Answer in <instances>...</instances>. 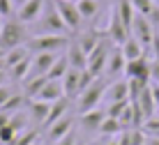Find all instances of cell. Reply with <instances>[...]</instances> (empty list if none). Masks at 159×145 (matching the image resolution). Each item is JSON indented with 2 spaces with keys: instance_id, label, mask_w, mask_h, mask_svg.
Here are the masks:
<instances>
[{
  "instance_id": "1",
  "label": "cell",
  "mask_w": 159,
  "mask_h": 145,
  "mask_svg": "<svg viewBox=\"0 0 159 145\" xmlns=\"http://www.w3.org/2000/svg\"><path fill=\"white\" fill-rule=\"evenodd\" d=\"M106 88H108V79L106 76H97V79L76 97V111H79V115L88 113V111H95L97 106H99V102L104 99V94H106Z\"/></svg>"
},
{
  "instance_id": "2",
  "label": "cell",
  "mask_w": 159,
  "mask_h": 145,
  "mask_svg": "<svg viewBox=\"0 0 159 145\" xmlns=\"http://www.w3.org/2000/svg\"><path fill=\"white\" fill-rule=\"evenodd\" d=\"M69 44L72 39L67 35H35L25 46L30 48V53H65Z\"/></svg>"
},
{
  "instance_id": "3",
  "label": "cell",
  "mask_w": 159,
  "mask_h": 145,
  "mask_svg": "<svg viewBox=\"0 0 159 145\" xmlns=\"http://www.w3.org/2000/svg\"><path fill=\"white\" fill-rule=\"evenodd\" d=\"M28 39H30L28 28H25V23H21L19 19L16 21H5L2 23V30H0V48H2V51L23 46V44H28Z\"/></svg>"
},
{
  "instance_id": "4",
  "label": "cell",
  "mask_w": 159,
  "mask_h": 145,
  "mask_svg": "<svg viewBox=\"0 0 159 145\" xmlns=\"http://www.w3.org/2000/svg\"><path fill=\"white\" fill-rule=\"evenodd\" d=\"M35 23H37V35H67L69 32L67 25H65V21L60 19L56 5H46L42 16Z\"/></svg>"
},
{
  "instance_id": "5",
  "label": "cell",
  "mask_w": 159,
  "mask_h": 145,
  "mask_svg": "<svg viewBox=\"0 0 159 145\" xmlns=\"http://www.w3.org/2000/svg\"><path fill=\"white\" fill-rule=\"evenodd\" d=\"M113 46H116V44L104 35L102 42L92 48V53L88 55V67H85L92 76H104V71H106V62H108V55H111Z\"/></svg>"
},
{
  "instance_id": "6",
  "label": "cell",
  "mask_w": 159,
  "mask_h": 145,
  "mask_svg": "<svg viewBox=\"0 0 159 145\" xmlns=\"http://www.w3.org/2000/svg\"><path fill=\"white\" fill-rule=\"evenodd\" d=\"M53 5H56L60 19L65 21L67 30H69V32H76V30H79L81 23H83V19H81V14H79L76 2H72V0H53Z\"/></svg>"
},
{
  "instance_id": "7",
  "label": "cell",
  "mask_w": 159,
  "mask_h": 145,
  "mask_svg": "<svg viewBox=\"0 0 159 145\" xmlns=\"http://www.w3.org/2000/svg\"><path fill=\"white\" fill-rule=\"evenodd\" d=\"M131 37H136L143 48H150L152 46V39H155V25L150 23V19L143 14H136L134 23H131Z\"/></svg>"
},
{
  "instance_id": "8",
  "label": "cell",
  "mask_w": 159,
  "mask_h": 145,
  "mask_svg": "<svg viewBox=\"0 0 159 145\" xmlns=\"http://www.w3.org/2000/svg\"><path fill=\"white\" fill-rule=\"evenodd\" d=\"M104 35L116 44V46H122V44L127 42V37L131 35V32L127 30V25L122 23V19H120V14H118L116 7H113V12H111V21H108V28H106Z\"/></svg>"
},
{
  "instance_id": "9",
  "label": "cell",
  "mask_w": 159,
  "mask_h": 145,
  "mask_svg": "<svg viewBox=\"0 0 159 145\" xmlns=\"http://www.w3.org/2000/svg\"><path fill=\"white\" fill-rule=\"evenodd\" d=\"M44 7H46V0H28L23 7L16 9V19H19L21 23L30 25V23H35V21L42 16Z\"/></svg>"
},
{
  "instance_id": "10",
  "label": "cell",
  "mask_w": 159,
  "mask_h": 145,
  "mask_svg": "<svg viewBox=\"0 0 159 145\" xmlns=\"http://www.w3.org/2000/svg\"><path fill=\"white\" fill-rule=\"evenodd\" d=\"M106 104H116V102H129V81L127 79H116L108 83L106 94H104Z\"/></svg>"
},
{
  "instance_id": "11",
  "label": "cell",
  "mask_w": 159,
  "mask_h": 145,
  "mask_svg": "<svg viewBox=\"0 0 159 145\" xmlns=\"http://www.w3.org/2000/svg\"><path fill=\"white\" fill-rule=\"evenodd\" d=\"M125 67H127V60H125V55H122V48L113 46L111 55H108V62H106V71H104V76L116 81V79H120V76L125 74Z\"/></svg>"
},
{
  "instance_id": "12",
  "label": "cell",
  "mask_w": 159,
  "mask_h": 145,
  "mask_svg": "<svg viewBox=\"0 0 159 145\" xmlns=\"http://www.w3.org/2000/svg\"><path fill=\"white\" fill-rule=\"evenodd\" d=\"M125 76L127 79H139V81H145L150 83V60L145 58H139V60H129L127 67H125Z\"/></svg>"
},
{
  "instance_id": "13",
  "label": "cell",
  "mask_w": 159,
  "mask_h": 145,
  "mask_svg": "<svg viewBox=\"0 0 159 145\" xmlns=\"http://www.w3.org/2000/svg\"><path fill=\"white\" fill-rule=\"evenodd\" d=\"M104 118H106V111L95 108V111H88V113H81L79 115V125H81V129L85 134H99V127H102Z\"/></svg>"
},
{
  "instance_id": "14",
  "label": "cell",
  "mask_w": 159,
  "mask_h": 145,
  "mask_svg": "<svg viewBox=\"0 0 159 145\" xmlns=\"http://www.w3.org/2000/svg\"><path fill=\"white\" fill-rule=\"evenodd\" d=\"M60 53H32V67H30V76H46L48 69L53 67ZM28 76V79H30Z\"/></svg>"
},
{
  "instance_id": "15",
  "label": "cell",
  "mask_w": 159,
  "mask_h": 145,
  "mask_svg": "<svg viewBox=\"0 0 159 145\" xmlns=\"http://www.w3.org/2000/svg\"><path fill=\"white\" fill-rule=\"evenodd\" d=\"M81 71L83 69H69L62 79V90H65V97H79L83 92V83H81Z\"/></svg>"
},
{
  "instance_id": "16",
  "label": "cell",
  "mask_w": 159,
  "mask_h": 145,
  "mask_svg": "<svg viewBox=\"0 0 159 145\" xmlns=\"http://www.w3.org/2000/svg\"><path fill=\"white\" fill-rule=\"evenodd\" d=\"M48 111H51V104L42 102V99H30L28 102V115L30 122H35L37 127H44V122L48 118Z\"/></svg>"
},
{
  "instance_id": "17",
  "label": "cell",
  "mask_w": 159,
  "mask_h": 145,
  "mask_svg": "<svg viewBox=\"0 0 159 145\" xmlns=\"http://www.w3.org/2000/svg\"><path fill=\"white\" fill-rule=\"evenodd\" d=\"M74 131V118L72 115H65L62 120H58L56 125H51L46 129V136H48V141H53V143H58L60 138H65L67 134H72Z\"/></svg>"
},
{
  "instance_id": "18",
  "label": "cell",
  "mask_w": 159,
  "mask_h": 145,
  "mask_svg": "<svg viewBox=\"0 0 159 145\" xmlns=\"http://www.w3.org/2000/svg\"><path fill=\"white\" fill-rule=\"evenodd\" d=\"M136 106L141 108V113H143V118L148 120V118H155L157 115V104H155V97H152V90H150V85L145 88L143 92L139 94L136 99H131Z\"/></svg>"
},
{
  "instance_id": "19",
  "label": "cell",
  "mask_w": 159,
  "mask_h": 145,
  "mask_svg": "<svg viewBox=\"0 0 159 145\" xmlns=\"http://www.w3.org/2000/svg\"><path fill=\"white\" fill-rule=\"evenodd\" d=\"M62 97H65V90H62V81H51V79H48L46 83H44L42 92L37 94L35 99H42V102H48V104H53V102H58V99H62Z\"/></svg>"
},
{
  "instance_id": "20",
  "label": "cell",
  "mask_w": 159,
  "mask_h": 145,
  "mask_svg": "<svg viewBox=\"0 0 159 145\" xmlns=\"http://www.w3.org/2000/svg\"><path fill=\"white\" fill-rule=\"evenodd\" d=\"M65 115H69V99H67V97H62V99H58V102H53V104H51L48 118H46V122H44L42 129H48V127L56 125L58 120H62Z\"/></svg>"
},
{
  "instance_id": "21",
  "label": "cell",
  "mask_w": 159,
  "mask_h": 145,
  "mask_svg": "<svg viewBox=\"0 0 159 145\" xmlns=\"http://www.w3.org/2000/svg\"><path fill=\"white\" fill-rule=\"evenodd\" d=\"M67 58H69V65H72V69H85L88 67V55H85V51L76 44V39L67 46Z\"/></svg>"
},
{
  "instance_id": "22",
  "label": "cell",
  "mask_w": 159,
  "mask_h": 145,
  "mask_svg": "<svg viewBox=\"0 0 159 145\" xmlns=\"http://www.w3.org/2000/svg\"><path fill=\"white\" fill-rule=\"evenodd\" d=\"M120 48H122V55H125V60H127V62H129V60H139V58H143V55H145L143 44L136 39V37H131V35L127 37V42H125Z\"/></svg>"
},
{
  "instance_id": "23",
  "label": "cell",
  "mask_w": 159,
  "mask_h": 145,
  "mask_svg": "<svg viewBox=\"0 0 159 145\" xmlns=\"http://www.w3.org/2000/svg\"><path fill=\"white\" fill-rule=\"evenodd\" d=\"M72 69V65H69V58H67V53H60L58 58H56V62H53V67L48 69V79L51 81H62L65 79V74Z\"/></svg>"
},
{
  "instance_id": "24",
  "label": "cell",
  "mask_w": 159,
  "mask_h": 145,
  "mask_svg": "<svg viewBox=\"0 0 159 145\" xmlns=\"http://www.w3.org/2000/svg\"><path fill=\"white\" fill-rule=\"evenodd\" d=\"M30 48L25 46H16V48H9V51H5V58H2V67L5 69H9V67H14L16 62H21V60H25V58H30Z\"/></svg>"
},
{
  "instance_id": "25",
  "label": "cell",
  "mask_w": 159,
  "mask_h": 145,
  "mask_svg": "<svg viewBox=\"0 0 159 145\" xmlns=\"http://www.w3.org/2000/svg\"><path fill=\"white\" fill-rule=\"evenodd\" d=\"M30 67H32V55L25 58V60H21V62H16L14 67H9V69H7L9 81H21V83H23L30 76Z\"/></svg>"
},
{
  "instance_id": "26",
  "label": "cell",
  "mask_w": 159,
  "mask_h": 145,
  "mask_svg": "<svg viewBox=\"0 0 159 145\" xmlns=\"http://www.w3.org/2000/svg\"><path fill=\"white\" fill-rule=\"evenodd\" d=\"M48 81V76H30V79H25L23 81V94H25V99H35L37 94L42 92V88H44V83Z\"/></svg>"
},
{
  "instance_id": "27",
  "label": "cell",
  "mask_w": 159,
  "mask_h": 145,
  "mask_svg": "<svg viewBox=\"0 0 159 145\" xmlns=\"http://www.w3.org/2000/svg\"><path fill=\"white\" fill-rule=\"evenodd\" d=\"M116 9H118L120 19H122V23L127 25V30L131 32V23H134V19H136V9H134V5H131V0H120L116 5Z\"/></svg>"
},
{
  "instance_id": "28",
  "label": "cell",
  "mask_w": 159,
  "mask_h": 145,
  "mask_svg": "<svg viewBox=\"0 0 159 145\" xmlns=\"http://www.w3.org/2000/svg\"><path fill=\"white\" fill-rule=\"evenodd\" d=\"M125 131V127L120 125V120H116V118H104V122H102V127H99V134L104 138H116V136H120V134Z\"/></svg>"
},
{
  "instance_id": "29",
  "label": "cell",
  "mask_w": 159,
  "mask_h": 145,
  "mask_svg": "<svg viewBox=\"0 0 159 145\" xmlns=\"http://www.w3.org/2000/svg\"><path fill=\"white\" fill-rule=\"evenodd\" d=\"M102 37H104V35H102ZM102 37H99V32L88 30V32H83L81 37H76V44H79V46L85 51V55H90V53H92V48H95L97 44L102 42Z\"/></svg>"
},
{
  "instance_id": "30",
  "label": "cell",
  "mask_w": 159,
  "mask_h": 145,
  "mask_svg": "<svg viewBox=\"0 0 159 145\" xmlns=\"http://www.w3.org/2000/svg\"><path fill=\"white\" fill-rule=\"evenodd\" d=\"M76 7H79V14L83 21L95 19V14L99 12V0H76Z\"/></svg>"
},
{
  "instance_id": "31",
  "label": "cell",
  "mask_w": 159,
  "mask_h": 145,
  "mask_svg": "<svg viewBox=\"0 0 159 145\" xmlns=\"http://www.w3.org/2000/svg\"><path fill=\"white\" fill-rule=\"evenodd\" d=\"M35 141H39V131L32 129V127H28V129H23V131L19 134V136L14 138V143H12V145H32Z\"/></svg>"
},
{
  "instance_id": "32",
  "label": "cell",
  "mask_w": 159,
  "mask_h": 145,
  "mask_svg": "<svg viewBox=\"0 0 159 145\" xmlns=\"http://www.w3.org/2000/svg\"><path fill=\"white\" fill-rule=\"evenodd\" d=\"M16 136H19V131H16L14 127L9 125V122L0 127V145H12Z\"/></svg>"
},
{
  "instance_id": "33",
  "label": "cell",
  "mask_w": 159,
  "mask_h": 145,
  "mask_svg": "<svg viewBox=\"0 0 159 145\" xmlns=\"http://www.w3.org/2000/svg\"><path fill=\"white\" fill-rule=\"evenodd\" d=\"M131 5H134L136 14H143V16H148L155 9V0H131Z\"/></svg>"
},
{
  "instance_id": "34",
  "label": "cell",
  "mask_w": 159,
  "mask_h": 145,
  "mask_svg": "<svg viewBox=\"0 0 159 145\" xmlns=\"http://www.w3.org/2000/svg\"><path fill=\"white\" fill-rule=\"evenodd\" d=\"M129 106V102H116V104H106V115L108 118H120V113H122L125 108Z\"/></svg>"
},
{
  "instance_id": "35",
  "label": "cell",
  "mask_w": 159,
  "mask_h": 145,
  "mask_svg": "<svg viewBox=\"0 0 159 145\" xmlns=\"http://www.w3.org/2000/svg\"><path fill=\"white\" fill-rule=\"evenodd\" d=\"M14 12H16V7H14L12 0H0V16L2 19H9Z\"/></svg>"
},
{
  "instance_id": "36",
  "label": "cell",
  "mask_w": 159,
  "mask_h": 145,
  "mask_svg": "<svg viewBox=\"0 0 159 145\" xmlns=\"http://www.w3.org/2000/svg\"><path fill=\"white\" fill-rule=\"evenodd\" d=\"M12 97H14V92H12V88H9L7 83H5V85H0V108H2V106L7 104Z\"/></svg>"
},
{
  "instance_id": "37",
  "label": "cell",
  "mask_w": 159,
  "mask_h": 145,
  "mask_svg": "<svg viewBox=\"0 0 159 145\" xmlns=\"http://www.w3.org/2000/svg\"><path fill=\"white\" fill-rule=\"evenodd\" d=\"M150 83H159V60L150 62Z\"/></svg>"
},
{
  "instance_id": "38",
  "label": "cell",
  "mask_w": 159,
  "mask_h": 145,
  "mask_svg": "<svg viewBox=\"0 0 159 145\" xmlns=\"http://www.w3.org/2000/svg\"><path fill=\"white\" fill-rule=\"evenodd\" d=\"M56 145H76V134H74V131H72V134H67V136L60 138Z\"/></svg>"
},
{
  "instance_id": "39",
  "label": "cell",
  "mask_w": 159,
  "mask_h": 145,
  "mask_svg": "<svg viewBox=\"0 0 159 145\" xmlns=\"http://www.w3.org/2000/svg\"><path fill=\"white\" fill-rule=\"evenodd\" d=\"M150 90H152V97H155V104L159 108V83H150Z\"/></svg>"
},
{
  "instance_id": "40",
  "label": "cell",
  "mask_w": 159,
  "mask_h": 145,
  "mask_svg": "<svg viewBox=\"0 0 159 145\" xmlns=\"http://www.w3.org/2000/svg\"><path fill=\"white\" fill-rule=\"evenodd\" d=\"M95 145H118V136H116V138H104V136H102V141L95 143Z\"/></svg>"
},
{
  "instance_id": "41",
  "label": "cell",
  "mask_w": 159,
  "mask_h": 145,
  "mask_svg": "<svg viewBox=\"0 0 159 145\" xmlns=\"http://www.w3.org/2000/svg\"><path fill=\"white\" fill-rule=\"evenodd\" d=\"M5 83H9V74L7 69H0V85H5Z\"/></svg>"
},
{
  "instance_id": "42",
  "label": "cell",
  "mask_w": 159,
  "mask_h": 145,
  "mask_svg": "<svg viewBox=\"0 0 159 145\" xmlns=\"http://www.w3.org/2000/svg\"><path fill=\"white\" fill-rule=\"evenodd\" d=\"M145 145H159V138L157 136H145Z\"/></svg>"
},
{
  "instance_id": "43",
  "label": "cell",
  "mask_w": 159,
  "mask_h": 145,
  "mask_svg": "<svg viewBox=\"0 0 159 145\" xmlns=\"http://www.w3.org/2000/svg\"><path fill=\"white\" fill-rule=\"evenodd\" d=\"M12 2H14V7H16V9H19V7H23V5H25V2H28V0H12Z\"/></svg>"
},
{
  "instance_id": "44",
  "label": "cell",
  "mask_w": 159,
  "mask_h": 145,
  "mask_svg": "<svg viewBox=\"0 0 159 145\" xmlns=\"http://www.w3.org/2000/svg\"><path fill=\"white\" fill-rule=\"evenodd\" d=\"M2 23H5V19H2V16H0V30H2Z\"/></svg>"
},
{
  "instance_id": "45",
  "label": "cell",
  "mask_w": 159,
  "mask_h": 145,
  "mask_svg": "<svg viewBox=\"0 0 159 145\" xmlns=\"http://www.w3.org/2000/svg\"><path fill=\"white\" fill-rule=\"evenodd\" d=\"M32 145H44V143H42V141H35V143H32Z\"/></svg>"
},
{
  "instance_id": "46",
  "label": "cell",
  "mask_w": 159,
  "mask_h": 145,
  "mask_svg": "<svg viewBox=\"0 0 159 145\" xmlns=\"http://www.w3.org/2000/svg\"><path fill=\"white\" fill-rule=\"evenodd\" d=\"M155 5H157V7H159V0H155Z\"/></svg>"
},
{
  "instance_id": "47",
  "label": "cell",
  "mask_w": 159,
  "mask_h": 145,
  "mask_svg": "<svg viewBox=\"0 0 159 145\" xmlns=\"http://www.w3.org/2000/svg\"><path fill=\"white\" fill-rule=\"evenodd\" d=\"M157 118H159V111H157Z\"/></svg>"
},
{
  "instance_id": "48",
  "label": "cell",
  "mask_w": 159,
  "mask_h": 145,
  "mask_svg": "<svg viewBox=\"0 0 159 145\" xmlns=\"http://www.w3.org/2000/svg\"><path fill=\"white\" fill-rule=\"evenodd\" d=\"M72 2H76V0H72Z\"/></svg>"
}]
</instances>
